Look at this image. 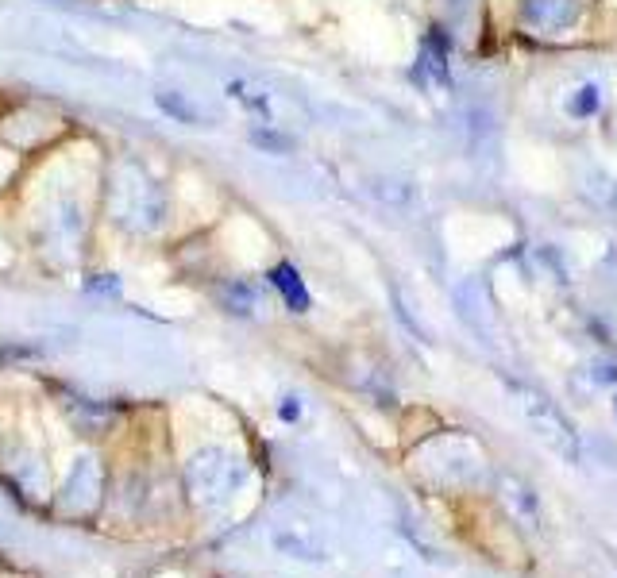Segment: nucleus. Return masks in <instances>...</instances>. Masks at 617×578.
<instances>
[{
  "instance_id": "4",
  "label": "nucleus",
  "mask_w": 617,
  "mask_h": 578,
  "mask_svg": "<svg viewBox=\"0 0 617 578\" xmlns=\"http://www.w3.org/2000/svg\"><path fill=\"white\" fill-rule=\"evenodd\" d=\"M270 282L278 286V293L286 297V305L294 309V313H305L309 309V289H305V282H301V274H297L290 263L274 266V274H270Z\"/></svg>"
},
{
  "instance_id": "2",
  "label": "nucleus",
  "mask_w": 617,
  "mask_h": 578,
  "mask_svg": "<svg viewBox=\"0 0 617 578\" xmlns=\"http://www.w3.org/2000/svg\"><path fill=\"white\" fill-rule=\"evenodd\" d=\"M240 482V467L224 455V451H205L189 463V486L201 501H220L228 498Z\"/></svg>"
},
{
  "instance_id": "5",
  "label": "nucleus",
  "mask_w": 617,
  "mask_h": 578,
  "mask_svg": "<svg viewBox=\"0 0 617 578\" xmlns=\"http://www.w3.org/2000/svg\"><path fill=\"white\" fill-rule=\"evenodd\" d=\"M421 74H432V81H448V43H444V35H429V39H425L417 78H421Z\"/></svg>"
},
{
  "instance_id": "3",
  "label": "nucleus",
  "mask_w": 617,
  "mask_h": 578,
  "mask_svg": "<svg viewBox=\"0 0 617 578\" xmlns=\"http://www.w3.org/2000/svg\"><path fill=\"white\" fill-rule=\"evenodd\" d=\"M525 20L537 31L560 35L579 20V0H525Z\"/></svg>"
},
{
  "instance_id": "6",
  "label": "nucleus",
  "mask_w": 617,
  "mask_h": 578,
  "mask_svg": "<svg viewBox=\"0 0 617 578\" xmlns=\"http://www.w3.org/2000/svg\"><path fill=\"white\" fill-rule=\"evenodd\" d=\"M567 108H571V116H591L594 108H598V89H594V85H583L579 97H575Z\"/></svg>"
},
{
  "instance_id": "7",
  "label": "nucleus",
  "mask_w": 617,
  "mask_h": 578,
  "mask_svg": "<svg viewBox=\"0 0 617 578\" xmlns=\"http://www.w3.org/2000/svg\"><path fill=\"white\" fill-rule=\"evenodd\" d=\"M297 413H301V409H297L294 401H290V405H282V417H286V421H294Z\"/></svg>"
},
{
  "instance_id": "1",
  "label": "nucleus",
  "mask_w": 617,
  "mask_h": 578,
  "mask_svg": "<svg viewBox=\"0 0 617 578\" xmlns=\"http://www.w3.org/2000/svg\"><path fill=\"white\" fill-rule=\"evenodd\" d=\"M510 394L517 397V409L525 413V421L537 428V436L552 447L556 455H564L567 463H579V436L564 413L552 405V397H544L540 390L525 386V382H510Z\"/></svg>"
},
{
  "instance_id": "8",
  "label": "nucleus",
  "mask_w": 617,
  "mask_h": 578,
  "mask_svg": "<svg viewBox=\"0 0 617 578\" xmlns=\"http://www.w3.org/2000/svg\"><path fill=\"white\" fill-rule=\"evenodd\" d=\"M614 413H617V401H614Z\"/></svg>"
}]
</instances>
